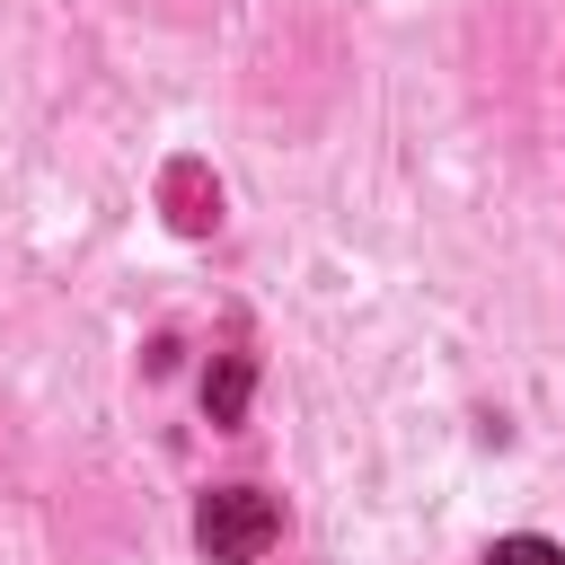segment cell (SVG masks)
Listing matches in <instances>:
<instances>
[{
  "label": "cell",
  "instance_id": "obj_2",
  "mask_svg": "<svg viewBox=\"0 0 565 565\" xmlns=\"http://www.w3.org/2000/svg\"><path fill=\"white\" fill-rule=\"evenodd\" d=\"M168 212H177V230H212L221 221V194L203 185V168H185V159L168 168Z\"/></svg>",
  "mask_w": 565,
  "mask_h": 565
},
{
  "label": "cell",
  "instance_id": "obj_4",
  "mask_svg": "<svg viewBox=\"0 0 565 565\" xmlns=\"http://www.w3.org/2000/svg\"><path fill=\"white\" fill-rule=\"evenodd\" d=\"M486 565H565V547H547V539H494Z\"/></svg>",
  "mask_w": 565,
  "mask_h": 565
},
{
  "label": "cell",
  "instance_id": "obj_3",
  "mask_svg": "<svg viewBox=\"0 0 565 565\" xmlns=\"http://www.w3.org/2000/svg\"><path fill=\"white\" fill-rule=\"evenodd\" d=\"M247 380H256V362H247V353H221V362H212V380H203V406H212V424H238V406H247Z\"/></svg>",
  "mask_w": 565,
  "mask_h": 565
},
{
  "label": "cell",
  "instance_id": "obj_1",
  "mask_svg": "<svg viewBox=\"0 0 565 565\" xmlns=\"http://www.w3.org/2000/svg\"><path fill=\"white\" fill-rule=\"evenodd\" d=\"M274 530H282V512H274L265 486H221V494H203V512H194V539H203L212 565H256V556L274 547Z\"/></svg>",
  "mask_w": 565,
  "mask_h": 565
}]
</instances>
